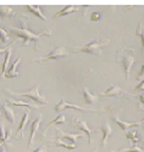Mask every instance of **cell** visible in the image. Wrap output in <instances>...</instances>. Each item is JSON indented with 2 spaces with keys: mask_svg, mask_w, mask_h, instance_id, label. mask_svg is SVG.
Returning <instances> with one entry per match:
<instances>
[{
  "mask_svg": "<svg viewBox=\"0 0 144 152\" xmlns=\"http://www.w3.org/2000/svg\"><path fill=\"white\" fill-rule=\"evenodd\" d=\"M18 27H6V32L11 35H14L16 39H22V46L26 48L30 43H33L34 44V50L35 51H39V40L41 38L43 37H47V38H50V34L51 32L49 29H45L41 33H34L33 31L30 29L28 27V17L26 16H21L18 17Z\"/></svg>",
  "mask_w": 144,
  "mask_h": 152,
  "instance_id": "obj_1",
  "label": "cell"
},
{
  "mask_svg": "<svg viewBox=\"0 0 144 152\" xmlns=\"http://www.w3.org/2000/svg\"><path fill=\"white\" fill-rule=\"evenodd\" d=\"M116 60L119 63H121V66L125 72V78H129L131 69L133 67L134 63V49L132 48H121L116 51Z\"/></svg>",
  "mask_w": 144,
  "mask_h": 152,
  "instance_id": "obj_2",
  "label": "cell"
},
{
  "mask_svg": "<svg viewBox=\"0 0 144 152\" xmlns=\"http://www.w3.org/2000/svg\"><path fill=\"white\" fill-rule=\"evenodd\" d=\"M109 40L108 39H95L92 43H88L83 46H75L72 50L75 53H83L87 55H94V56H101L103 48L108 46Z\"/></svg>",
  "mask_w": 144,
  "mask_h": 152,
  "instance_id": "obj_3",
  "label": "cell"
},
{
  "mask_svg": "<svg viewBox=\"0 0 144 152\" xmlns=\"http://www.w3.org/2000/svg\"><path fill=\"white\" fill-rule=\"evenodd\" d=\"M39 85L35 84L33 88H31V89H28L27 91H23V93H17V91H12L11 89H9V88H5L4 89V93L10 95V96H26V97H28L31 100H33L34 102H37L38 105H44L47 106L48 105V101L47 99L39 94Z\"/></svg>",
  "mask_w": 144,
  "mask_h": 152,
  "instance_id": "obj_4",
  "label": "cell"
},
{
  "mask_svg": "<svg viewBox=\"0 0 144 152\" xmlns=\"http://www.w3.org/2000/svg\"><path fill=\"white\" fill-rule=\"evenodd\" d=\"M69 55H70V54L66 51L65 46L59 45V46H56L54 50H51V51H50L47 56L35 58L34 61H35V62H45V61H49V60H60V58H64V57H67Z\"/></svg>",
  "mask_w": 144,
  "mask_h": 152,
  "instance_id": "obj_5",
  "label": "cell"
},
{
  "mask_svg": "<svg viewBox=\"0 0 144 152\" xmlns=\"http://www.w3.org/2000/svg\"><path fill=\"white\" fill-rule=\"evenodd\" d=\"M65 108H73V110L78 111V112H86V113H88V112L97 113V110H87V108L81 107V106H77V105L69 104V102H66V100H65V99H61L60 102H59V104H58V105L54 107V111H55L56 113H59V112H62Z\"/></svg>",
  "mask_w": 144,
  "mask_h": 152,
  "instance_id": "obj_6",
  "label": "cell"
},
{
  "mask_svg": "<svg viewBox=\"0 0 144 152\" xmlns=\"http://www.w3.org/2000/svg\"><path fill=\"white\" fill-rule=\"evenodd\" d=\"M56 132V137H60L61 140H64L65 142H67L70 145H75L76 146V141L78 137H82V134H70V133H65L64 130H60L59 128L55 129Z\"/></svg>",
  "mask_w": 144,
  "mask_h": 152,
  "instance_id": "obj_7",
  "label": "cell"
},
{
  "mask_svg": "<svg viewBox=\"0 0 144 152\" xmlns=\"http://www.w3.org/2000/svg\"><path fill=\"white\" fill-rule=\"evenodd\" d=\"M72 121H73V123H75V125L77 126L78 129H81L82 132H84L86 134H87V136H88V145L90 146L92 144H93V140H92V134L93 133H98L97 130H92V129H89L88 128V125H87V123L86 122H83V121H81V119H78L77 117H72Z\"/></svg>",
  "mask_w": 144,
  "mask_h": 152,
  "instance_id": "obj_8",
  "label": "cell"
},
{
  "mask_svg": "<svg viewBox=\"0 0 144 152\" xmlns=\"http://www.w3.org/2000/svg\"><path fill=\"white\" fill-rule=\"evenodd\" d=\"M43 119V116L42 115H39L31 124L30 126V140H28V144H27V147H31L33 144H34V137H35V134H37V130L39 128V124H41Z\"/></svg>",
  "mask_w": 144,
  "mask_h": 152,
  "instance_id": "obj_9",
  "label": "cell"
},
{
  "mask_svg": "<svg viewBox=\"0 0 144 152\" xmlns=\"http://www.w3.org/2000/svg\"><path fill=\"white\" fill-rule=\"evenodd\" d=\"M111 118H112V121H114L117 125H119L123 132H127V130L131 128V126H139V125L144 122V118H143L140 122H123V121H121L119 117H117L116 115H112Z\"/></svg>",
  "mask_w": 144,
  "mask_h": 152,
  "instance_id": "obj_10",
  "label": "cell"
},
{
  "mask_svg": "<svg viewBox=\"0 0 144 152\" xmlns=\"http://www.w3.org/2000/svg\"><path fill=\"white\" fill-rule=\"evenodd\" d=\"M18 39H15L14 42H12L7 48H6V53H5V58H4V63L1 66V71H0V78H4L6 75V72H7V66H9V62H10V56L12 54V45H14Z\"/></svg>",
  "mask_w": 144,
  "mask_h": 152,
  "instance_id": "obj_11",
  "label": "cell"
},
{
  "mask_svg": "<svg viewBox=\"0 0 144 152\" xmlns=\"http://www.w3.org/2000/svg\"><path fill=\"white\" fill-rule=\"evenodd\" d=\"M24 113H23V117H22V119H21V122H20V125H18V128H17V130H16V134H15V139H20L21 136H23V130H24V128H26V125H27V123H28V121H30V111L28 110H24L23 111Z\"/></svg>",
  "mask_w": 144,
  "mask_h": 152,
  "instance_id": "obj_12",
  "label": "cell"
},
{
  "mask_svg": "<svg viewBox=\"0 0 144 152\" xmlns=\"http://www.w3.org/2000/svg\"><path fill=\"white\" fill-rule=\"evenodd\" d=\"M24 10L31 12V14H33V15H35L37 17H39V18L43 20V21H48L47 16L43 14V11L41 9V5H28L27 4V5H24Z\"/></svg>",
  "mask_w": 144,
  "mask_h": 152,
  "instance_id": "obj_13",
  "label": "cell"
},
{
  "mask_svg": "<svg viewBox=\"0 0 144 152\" xmlns=\"http://www.w3.org/2000/svg\"><path fill=\"white\" fill-rule=\"evenodd\" d=\"M101 133H103V137H101V147L104 148L106 146V142H108V139L110 137L111 133H112V129L110 126V123L109 122H104L103 126H101Z\"/></svg>",
  "mask_w": 144,
  "mask_h": 152,
  "instance_id": "obj_14",
  "label": "cell"
},
{
  "mask_svg": "<svg viewBox=\"0 0 144 152\" xmlns=\"http://www.w3.org/2000/svg\"><path fill=\"white\" fill-rule=\"evenodd\" d=\"M10 135H11V130H5V126L0 123V144H3L5 147L6 146H11L10 142Z\"/></svg>",
  "mask_w": 144,
  "mask_h": 152,
  "instance_id": "obj_15",
  "label": "cell"
},
{
  "mask_svg": "<svg viewBox=\"0 0 144 152\" xmlns=\"http://www.w3.org/2000/svg\"><path fill=\"white\" fill-rule=\"evenodd\" d=\"M125 94H127V93L123 89H121L120 86H117V85H112V86L109 88L106 91L100 93L101 96H122Z\"/></svg>",
  "mask_w": 144,
  "mask_h": 152,
  "instance_id": "obj_16",
  "label": "cell"
},
{
  "mask_svg": "<svg viewBox=\"0 0 144 152\" xmlns=\"http://www.w3.org/2000/svg\"><path fill=\"white\" fill-rule=\"evenodd\" d=\"M21 61V57H17L14 62L10 65V67L7 68V72H6V77L7 78H15V77H18L20 73L17 71V66H18V63Z\"/></svg>",
  "mask_w": 144,
  "mask_h": 152,
  "instance_id": "obj_17",
  "label": "cell"
},
{
  "mask_svg": "<svg viewBox=\"0 0 144 152\" xmlns=\"http://www.w3.org/2000/svg\"><path fill=\"white\" fill-rule=\"evenodd\" d=\"M65 119H66V118H65V116L64 115H60V116H58L54 121H51L50 123H48L45 126H44V128H43V130L41 132V137L42 139H45L47 136H45V133H47V130L50 128V126L51 125H55V124H64L65 123Z\"/></svg>",
  "mask_w": 144,
  "mask_h": 152,
  "instance_id": "obj_18",
  "label": "cell"
},
{
  "mask_svg": "<svg viewBox=\"0 0 144 152\" xmlns=\"http://www.w3.org/2000/svg\"><path fill=\"white\" fill-rule=\"evenodd\" d=\"M80 10V7L76 6V5H66L62 10H60L59 12L54 15V18H58V17H62V16H66V15H70L72 12H77Z\"/></svg>",
  "mask_w": 144,
  "mask_h": 152,
  "instance_id": "obj_19",
  "label": "cell"
},
{
  "mask_svg": "<svg viewBox=\"0 0 144 152\" xmlns=\"http://www.w3.org/2000/svg\"><path fill=\"white\" fill-rule=\"evenodd\" d=\"M15 16V10L11 6H6V5H0V17L3 20L5 18H10Z\"/></svg>",
  "mask_w": 144,
  "mask_h": 152,
  "instance_id": "obj_20",
  "label": "cell"
},
{
  "mask_svg": "<svg viewBox=\"0 0 144 152\" xmlns=\"http://www.w3.org/2000/svg\"><path fill=\"white\" fill-rule=\"evenodd\" d=\"M6 104L7 105H12V106H24V107H28V108H32V110H37L38 108V105H33L31 102H26V101H20V100H14V99H7Z\"/></svg>",
  "mask_w": 144,
  "mask_h": 152,
  "instance_id": "obj_21",
  "label": "cell"
},
{
  "mask_svg": "<svg viewBox=\"0 0 144 152\" xmlns=\"http://www.w3.org/2000/svg\"><path fill=\"white\" fill-rule=\"evenodd\" d=\"M82 91H83V100H84V104L86 105H92V104L97 102L98 96L94 95V94H92V93H89V90L87 89L86 86H83Z\"/></svg>",
  "mask_w": 144,
  "mask_h": 152,
  "instance_id": "obj_22",
  "label": "cell"
},
{
  "mask_svg": "<svg viewBox=\"0 0 144 152\" xmlns=\"http://www.w3.org/2000/svg\"><path fill=\"white\" fill-rule=\"evenodd\" d=\"M3 113H4L5 119H6L9 123H11V124L15 123V119H16V118H15V113H14V111H12V108H10V107L7 106L6 102L3 105Z\"/></svg>",
  "mask_w": 144,
  "mask_h": 152,
  "instance_id": "obj_23",
  "label": "cell"
},
{
  "mask_svg": "<svg viewBox=\"0 0 144 152\" xmlns=\"http://www.w3.org/2000/svg\"><path fill=\"white\" fill-rule=\"evenodd\" d=\"M51 141H53V144L58 147H64V148H66V150H70V151H73L76 148L75 145H70L67 142H65L64 140H61L60 137H53V139H50Z\"/></svg>",
  "mask_w": 144,
  "mask_h": 152,
  "instance_id": "obj_24",
  "label": "cell"
},
{
  "mask_svg": "<svg viewBox=\"0 0 144 152\" xmlns=\"http://www.w3.org/2000/svg\"><path fill=\"white\" fill-rule=\"evenodd\" d=\"M136 35L139 37L142 40V55H144V21L139 22L137 31H136Z\"/></svg>",
  "mask_w": 144,
  "mask_h": 152,
  "instance_id": "obj_25",
  "label": "cell"
},
{
  "mask_svg": "<svg viewBox=\"0 0 144 152\" xmlns=\"http://www.w3.org/2000/svg\"><path fill=\"white\" fill-rule=\"evenodd\" d=\"M126 137L132 141L133 146H137L139 144V137H138V130H129L126 132Z\"/></svg>",
  "mask_w": 144,
  "mask_h": 152,
  "instance_id": "obj_26",
  "label": "cell"
},
{
  "mask_svg": "<svg viewBox=\"0 0 144 152\" xmlns=\"http://www.w3.org/2000/svg\"><path fill=\"white\" fill-rule=\"evenodd\" d=\"M110 152H144V148L138 147V146H133L131 148H121V150H114Z\"/></svg>",
  "mask_w": 144,
  "mask_h": 152,
  "instance_id": "obj_27",
  "label": "cell"
},
{
  "mask_svg": "<svg viewBox=\"0 0 144 152\" xmlns=\"http://www.w3.org/2000/svg\"><path fill=\"white\" fill-rule=\"evenodd\" d=\"M0 40L3 43H7L9 42V33L6 32V29H3L0 27Z\"/></svg>",
  "mask_w": 144,
  "mask_h": 152,
  "instance_id": "obj_28",
  "label": "cell"
},
{
  "mask_svg": "<svg viewBox=\"0 0 144 152\" xmlns=\"http://www.w3.org/2000/svg\"><path fill=\"white\" fill-rule=\"evenodd\" d=\"M100 17H101V14H100V12L94 11V12H92V15H90V21L97 22V21H99V20H100Z\"/></svg>",
  "mask_w": 144,
  "mask_h": 152,
  "instance_id": "obj_29",
  "label": "cell"
},
{
  "mask_svg": "<svg viewBox=\"0 0 144 152\" xmlns=\"http://www.w3.org/2000/svg\"><path fill=\"white\" fill-rule=\"evenodd\" d=\"M31 152H48V147L47 146H39L38 148H35Z\"/></svg>",
  "mask_w": 144,
  "mask_h": 152,
  "instance_id": "obj_30",
  "label": "cell"
},
{
  "mask_svg": "<svg viewBox=\"0 0 144 152\" xmlns=\"http://www.w3.org/2000/svg\"><path fill=\"white\" fill-rule=\"evenodd\" d=\"M143 77H144V65L142 66L140 71H139V72H138V74H137V80H140Z\"/></svg>",
  "mask_w": 144,
  "mask_h": 152,
  "instance_id": "obj_31",
  "label": "cell"
},
{
  "mask_svg": "<svg viewBox=\"0 0 144 152\" xmlns=\"http://www.w3.org/2000/svg\"><path fill=\"white\" fill-rule=\"evenodd\" d=\"M142 105H144V93H142L140 95H139V110H143V106ZM144 111V110H143Z\"/></svg>",
  "mask_w": 144,
  "mask_h": 152,
  "instance_id": "obj_32",
  "label": "cell"
},
{
  "mask_svg": "<svg viewBox=\"0 0 144 152\" xmlns=\"http://www.w3.org/2000/svg\"><path fill=\"white\" fill-rule=\"evenodd\" d=\"M138 90H142V91L144 90V80H143V82H140V83L134 88V91H138Z\"/></svg>",
  "mask_w": 144,
  "mask_h": 152,
  "instance_id": "obj_33",
  "label": "cell"
},
{
  "mask_svg": "<svg viewBox=\"0 0 144 152\" xmlns=\"http://www.w3.org/2000/svg\"><path fill=\"white\" fill-rule=\"evenodd\" d=\"M6 53V48L5 49H0V55H3V54H5Z\"/></svg>",
  "mask_w": 144,
  "mask_h": 152,
  "instance_id": "obj_34",
  "label": "cell"
},
{
  "mask_svg": "<svg viewBox=\"0 0 144 152\" xmlns=\"http://www.w3.org/2000/svg\"><path fill=\"white\" fill-rule=\"evenodd\" d=\"M0 152H6V147L3 145V147L1 148H0Z\"/></svg>",
  "mask_w": 144,
  "mask_h": 152,
  "instance_id": "obj_35",
  "label": "cell"
},
{
  "mask_svg": "<svg viewBox=\"0 0 144 152\" xmlns=\"http://www.w3.org/2000/svg\"><path fill=\"white\" fill-rule=\"evenodd\" d=\"M1 115H3V113H1V111H0V117H1Z\"/></svg>",
  "mask_w": 144,
  "mask_h": 152,
  "instance_id": "obj_36",
  "label": "cell"
},
{
  "mask_svg": "<svg viewBox=\"0 0 144 152\" xmlns=\"http://www.w3.org/2000/svg\"><path fill=\"white\" fill-rule=\"evenodd\" d=\"M1 145H3V144H0V148H1Z\"/></svg>",
  "mask_w": 144,
  "mask_h": 152,
  "instance_id": "obj_37",
  "label": "cell"
},
{
  "mask_svg": "<svg viewBox=\"0 0 144 152\" xmlns=\"http://www.w3.org/2000/svg\"><path fill=\"white\" fill-rule=\"evenodd\" d=\"M93 152H98V151H93Z\"/></svg>",
  "mask_w": 144,
  "mask_h": 152,
  "instance_id": "obj_38",
  "label": "cell"
},
{
  "mask_svg": "<svg viewBox=\"0 0 144 152\" xmlns=\"http://www.w3.org/2000/svg\"><path fill=\"white\" fill-rule=\"evenodd\" d=\"M143 144H144V141H143Z\"/></svg>",
  "mask_w": 144,
  "mask_h": 152,
  "instance_id": "obj_39",
  "label": "cell"
},
{
  "mask_svg": "<svg viewBox=\"0 0 144 152\" xmlns=\"http://www.w3.org/2000/svg\"><path fill=\"white\" fill-rule=\"evenodd\" d=\"M0 42H1V40H0Z\"/></svg>",
  "mask_w": 144,
  "mask_h": 152,
  "instance_id": "obj_40",
  "label": "cell"
}]
</instances>
